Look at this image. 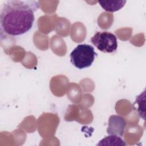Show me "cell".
Instances as JSON below:
<instances>
[{"mask_svg": "<svg viewBox=\"0 0 146 146\" xmlns=\"http://www.w3.org/2000/svg\"><path fill=\"white\" fill-rule=\"evenodd\" d=\"M34 0H9L1 7L0 24L1 35L16 36L28 32L33 27L34 13L39 9Z\"/></svg>", "mask_w": 146, "mask_h": 146, "instance_id": "obj_1", "label": "cell"}, {"mask_svg": "<svg viewBox=\"0 0 146 146\" xmlns=\"http://www.w3.org/2000/svg\"><path fill=\"white\" fill-rule=\"evenodd\" d=\"M97 56L93 46L87 44H78L70 54V62L78 69L90 67Z\"/></svg>", "mask_w": 146, "mask_h": 146, "instance_id": "obj_2", "label": "cell"}, {"mask_svg": "<svg viewBox=\"0 0 146 146\" xmlns=\"http://www.w3.org/2000/svg\"><path fill=\"white\" fill-rule=\"evenodd\" d=\"M91 42L98 50L105 53H112L117 48L116 36L108 31L96 33L91 38Z\"/></svg>", "mask_w": 146, "mask_h": 146, "instance_id": "obj_3", "label": "cell"}, {"mask_svg": "<svg viewBox=\"0 0 146 146\" xmlns=\"http://www.w3.org/2000/svg\"><path fill=\"white\" fill-rule=\"evenodd\" d=\"M126 121L121 116L111 115L108 119V125L107 132L108 135L121 136L124 134Z\"/></svg>", "mask_w": 146, "mask_h": 146, "instance_id": "obj_4", "label": "cell"}, {"mask_svg": "<svg viewBox=\"0 0 146 146\" xmlns=\"http://www.w3.org/2000/svg\"><path fill=\"white\" fill-rule=\"evenodd\" d=\"M126 1H99L100 6L106 11L115 12L120 10L126 3Z\"/></svg>", "mask_w": 146, "mask_h": 146, "instance_id": "obj_5", "label": "cell"}, {"mask_svg": "<svg viewBox=\"0 0 146 146\" xmlns=\"http://www.w3.org/2000/svg\"><path fill=\"white\" fill-rule=\"evenodd\" d=\"M97 145H125L124 141L119 136L111 135L106 136L102 139Z\"/></svg>", "mask_w": 146, "mask_h": 146, "instance_id": "obj_6", "label": "cell"}]
</instances>
